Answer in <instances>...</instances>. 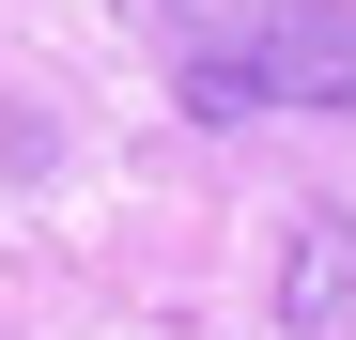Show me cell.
Segmentation results:
<instances>
[{
  "mask_svg": "<svg viewBox=\"0 0 356 340\" xmlns=\"http://www.w3.org/2000/svg\"><path fill=\"white\" fill-rule=\"evenodd\" d=\"M170 93H186V124H248V108H325V124H356V0H264V16H232V31H186Z\"/></svg>",
  "mask_w": 356,
  "mask_h": 340,
  "instance_id": "6da1fadb",
  "label": "cell"
},
{
  "mask_svg": "<svg viewBox=\"0 0 356 340\" xmlns=\"http://www.w3.org/2000/svg\"><path fill=\"white\" fill-rule=\"evenodd\" d=\"M279 340H356V201H294V232H279Z\"/></svg>",
  "mask_w": 356,
  "mask_h": 340,
  "instance_id": "7a4b0ae2",
  "label": "cell"
}]
</instances>
